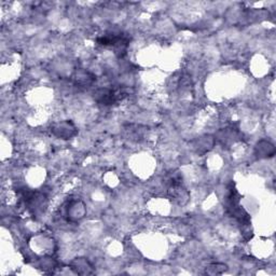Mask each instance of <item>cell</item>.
I'll use <instances>...</instances> for the list:
<instances>
[{"label": "cell", "mask_w": 276, "mask_h": 276, "mask_svg": "<svg viewBox=\"0 0 276 276\" xmlns=\"http://www.w3.org/2000/svg\"><path fill=\"white\" fill-rule=\"evenodd\" d=\"M128 94L121 89H112V88H101L94 92V99L99 105L112 106L122 100Z\"/></svg>", "instance_id": "1"}, {"label": "cell", "mask_w": 276, "mask_h": 276, "mask_svg": "<svg viewBox=\"0 0 276 276\" xmlns=\"http://www.w3.org/2000/svg\"><path fill=\"white\" fill-rule=\"evenodd\" d=\"M97 42L105 46H114L116 53H120V57H122L121 53H125L126 48L129 45V38L123 34H107L104 37L98 38Z\"/></svg>", "instance_id": "2"}, {"label": "cell", "mask_w": 276, "mask_h": 276, "mask_svg": "<svg viewBox=\"0 0 276 276\" xmlns=\"http://www.w3.org/2000/svg\"><path fill=\"white\" fill-rule=\"evenodd\" d=\"M52 132L54 133V135H57L62 139H70V137H73L76 134V128L73 123H70L69 121H65L59 124H55L53 126Z\"/></svg>", "instance_id": "3"}, {"label": "cell", "mask_w": 276, "mask_h": 276, "mask_svg": "<svg viewBox=\"0 0 276 276\" xmlns=\"http://www.w3.org/2000/svg\"><path fill=\"white\" fill-rule=\"evenodd\" d=\"M257 156L260 159H266V157H272L275 154V148L270 141L261 140L259 141L256 147Z\"/></svg>", "instance_id": "4"}, {"label": "cell", "mask_w": 276, "mask_h": 276, "mask_svg": "<svg viewBox=\"0 0 276 276\" xmlns=\"http://www.w3.org/2000/svg\"><path fill=\"white\" fill-rule=\"evenodd\" d=\"M94 80H95L94 76L89 72H85V70H79V72L77 70L74 76V81L76 85L88 86L91 85L94 82Z\"/></svg>", "instance_id": "5"}]
</instances>
